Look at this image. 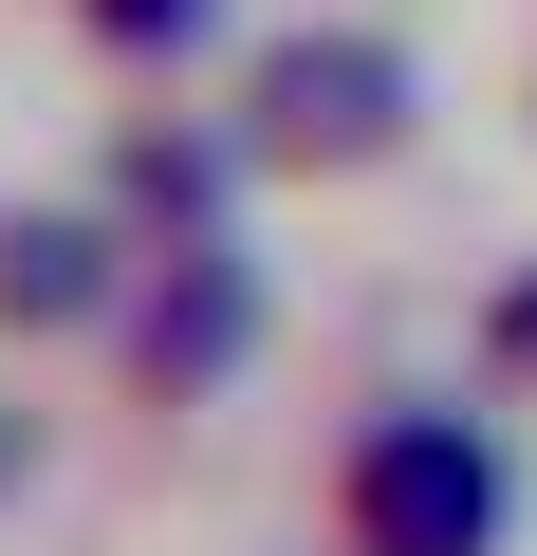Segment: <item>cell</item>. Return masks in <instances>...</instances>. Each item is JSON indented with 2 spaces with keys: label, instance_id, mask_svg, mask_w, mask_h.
Returning <instances> with one entry per match:
<instances>
[{
  "label": "cell",
  "instance_id": "8",
  "mask_svg": "<svg viewBox=\"0 0 537 556\" xmlns=\"http://www.w3.org/2000/svg\"><path fill=\"white\" fill-rule=\"evenodd\" d=\"M20 482H38V408L0 390V501H20Z\"/></svg>",
  "mask_w": 537,
  "mask_h": 556
},
{
  "label": "cell",
  "instance_id": "7",
  "mask_svg": "<svg viewBox=\"0 0 537 556\" xmlns=\"http://www.w3.org/2000/svg\"><path fill=\"white\" fill-rule=\"evenodd\" d=\"M482 390H519V408H537V260L482 298Z\"/></svg>",
  "mask_w": 537,
  "mask_h": 556
},
{
  "label": "cell",
  "instance_id": "4",
  "mask_svg": "<svg viewBox=\"0 0 537 556\" xmlns=\"http://www.w3.org/2000/svg\"><path fill=\"white\" fill-rule=\"evenodd\" d=\"M130 223L112 204H0V334L20 353H75V334H112V298H130Z\"/></svg>",
  "mask_w": 537,
  "mask_h": 556
},
{
  "label": "cell",
  "instance_id": "1",
  "mask_svg": "<svg viewBox=\"0 0 537 556\" xmlns=\"http://www.w3.org/2000/svg\"><path fill=\"white\" fill-rule=\"evenodd\" d=\"M519 445L482 390H371L316 464V538L334 556H519Z\"/></svg>",
  "mask_w": 537,
  "mask_h": 556
},
{
  "label": "cell",
  "instance_id": "2",
  "mask_svg": "<svg viewBox=\"0 0 537 556\" xmlns=\"http://www.w3.org/2000/svg\"><path fill=\"white\" fill-rule=\"evenodd\" d=\"M279 186H353V167H389L408 130H426V56L389 38V20H297V38H259L241 56V112H222Z\"/></svg>",
  "mask_w": 537,
  "mask_h": 556
},
{
  "label": "cell",
  "instance_id": "3",
  "mask_svg": "<svg viewBox=\"0 0 537 556\" xmlns=\"http://www.w3.org/2000/svg\"><path fill=\"white\" fill-rule=\"evenodd\" d=\"M259 334H279V298H259L241 223L149 241V260H130V298H112V390H130V408H222V390L259 371Z\"/></svg>",
  "mask_w": 537,
  "mask_h": 556
},
{
  "label": "cell",
  "instance_id": "5",
  "mask_svg": "<svg viewBox=\"0 0 537 556\" xmlns=\"http://www.w3.org/2000/svg\"><path fill=\"white\" fill-rule=\"evenodd\" d=\"M241 167H259L241 130H186V112H149V130H112V186H93V204H112L130 241H204V223L241 204Z\"/></svg>",
  "mask_w": 537,
  "mask_h": 556
},
{
  "label": "cell",
  "instance_id": "6",
  "mask_svg": "<svg viewBox=\"0 0 537 556\" xmlns=\"http://www.w3.org/2000/svg\"><path fill=\"white\" fill-rule=\"evenodd\" d=\"M75 38H93V56H130V75H167V56H204V38H222V0H75Z\"/></svg>",
  "mask_w": 537,
  "mask_h": 556
},
{
  "label": "cell",
  "instance_id": "9",
  "mask_svg": "<svg viewBox=\"0 0 537 556\" xmlns=\"http://www.w3.org/2000/svg\"><path fill=\"white\" fill-rule=\"evenodd\" d=\"M259 556H334V538H259Z\"/></svg>",
  "mask_w": 537,
  "mask_h": 556
}]
</instances>
